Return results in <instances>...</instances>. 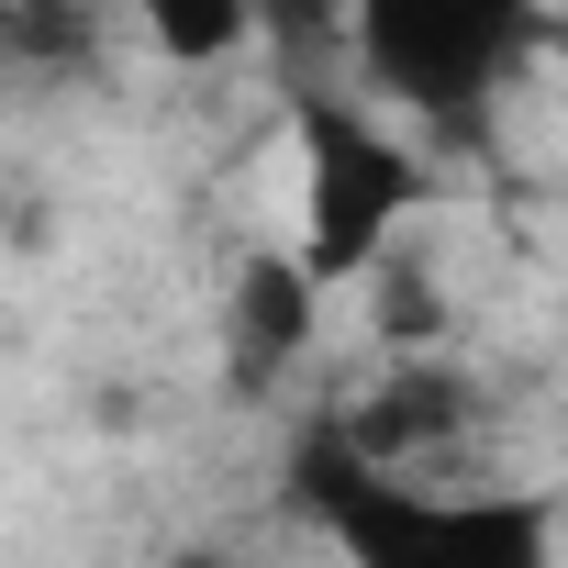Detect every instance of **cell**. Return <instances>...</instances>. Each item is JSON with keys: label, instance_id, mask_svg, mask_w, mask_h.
I'll return each instance as SVG.
<instances>
[{"label": "cell", "instance_id": "1", "mask_svg": "<svg viewBox=\"0 0 568 568\" xmlns=\"http://www.w3.org/2000/svg\"><path fill=\"white\" fill-rule=\"evenodd\" d=\"M302 501L335 524V546L357 568H546L535 501H435V490H402L346 435H324L302 457Z\"/></svg>", "mask_w": 568, "mask_h": 568}, {"label": "cell", "instance_id": "2", "mask_svg": "<svg viewBox=\"0 0 568 568\" xmlns=\"http://www.w3.org/2000/svg\"><path fill=\"white\" fill-rule=\"evenodd\" d=\"M424 201V168L335 90H302V267L357 278L390 256L402 212Z\"/></svg>", "mask_w": 568, "mask_h": 568}, {"label": "cell", "instance_id": "3", "mask_svg": "<svg viewBox=\"0 0 568 568\" xmlns=\"http://www.w3.org/2000/svg\"><path fill=\"white\" fill-rule=\"evenodd\" d=\"M524 45H535V23L490 12V0H368V12H357L368 79L402 90L413 112H479Z\"/></svg>", "mask_w": 568, "mask_h": 568}, {"label": "cell", "instance_id": "4", "mask_svg": "<svg viewBox=\"0 0 568 568\" xmlns=\"http://www.w3.org/2000/svg\"><path fill=\"white\" fill-rule=\"evenodd\" d=\"M313 302H324V278H313L302 256H245L234 302H223V357H234V390H267L278 368L313 346Z\"/></svg>", "mask_w": 568, "mask_h": 568}, {"label": "cell", "instance_id": "5", "mask_svg": "<svg viewBox=\"0 0 568 568\" xmlns=\"http://www.w3.org/2000/svg\"><path fill=\"white\" fill-rule=\"evenodd\" d=\"M168 57H223V45H245V12H223V0H201V12H179V0H168V12L145 23Z\"/></svg>", "mask_w": 568, "mask_h": 568}, {"label": "cell", "instance_id": "6", "mask_svg": "<svg viewBox=\"0 0 568 568\" xmlns=\"http://www.w3.org/2000/svg\"><path fill=\"white\" fill-rule=\"evenodd\" d=\"M223 568H278V557H223Z\"/></svg>", "mask_w": 568, "mask_h": 568}]
</instances>
